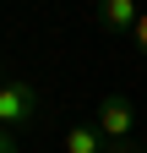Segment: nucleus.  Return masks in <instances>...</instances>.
Listing matches in <instances>:
<instances>
[{"label": "nucleus", "instance_id": "nucleus-1", "mask_svg": "<svg viewBox=\"0 0 147 153\" xmlns=\"http://www.w3.org/2000/svg\"><path fill=\"white\" fill-rule=\"evenodd\" d=\"M49 120V109H44V93L27 82V76H16V71H6L0 66V126L6 131H38Z\"/></svg>", "mask_w": 147, "mask_h": 153}, {"label": "nucleus", "instance_id": "nucleus-2", "mask_svg": "<svg viewBox=\"0 0 147 153\" xmlns=\"http://www.w3.org/2000/svg\"><path fill=\"white\" fill-rule=\"evenodd\" d=\"M93 126L104 131V142H125L131 126H136V104L125 99V93H109V99H98V109H93Z\"/></svg>", "mask_w": 147, "mask_h": 153}, {"label": "nucleus", "instance_id": "nucleus-3", "mask_svg": "<svg viewBox=\"0 0 147 153\" xmlns=\"http://www.w3.org/2000/svg\"><path fill=\"white\" fill-rule=\"evenodd\" d=\"M136 22H142V6L136 0H98V27L104 33H136Z\"/></svg>", "mask_w": 147, "mask_h": 153}, {"label": "nucleus", "instance_id": "nucleus-4", "mask_svg": "<svg viewBox=\"0 0 147 153\" xmlns=\"http://www.w3.org/2000/svg\"><path fill=\"white\" fill-rule=\"evenodd\" d=\"M65 153H104V131L93 120H76L65 131Z\"/></svg>", "mask_w": 147, "mask_h": 153}, {"label": "nucleus", "instance_id": "nucleus-5", "mask_svg": "<svg viewBox=\"0 0 147 153\" xmlns=\"http://www.w3.org/2000/svg\"><path fill=\"white\" fill-rule=\"evenodd\" d=\"M0 153H22V137H16V131H6V126H0Z\"/></svg>", "mask_w": 147, "mask_h": 153}, {"label": "nucleus", "instance_id": "nucleus-6", "mask_svg": "<svg viewBox=\"0 0 147 153\" xmlns=\"http://www.w3.org/2000/svg\"><path fill=\"white\" fill-rule=\"evenodd\" d=\"M131 44H136V49L147 55V11H142V22H136V33H131Z\"/></svg>", "mask_w": 147, "mask_h": 153}, {"label": "nucleus", "instance_id": "nucleus-7", "mask_svg": "<svg viewBox=\"0 0 147 153\" xmlns=\"http://www.w3.org/2000/svg\"><path fill=\"white\" fill-rule=\"evenodd\" d=\"M104 153H142V148H136L131 137H125V142H104Z\"/></svg>", "mask_w": 147, "mask_h": 153}]
</instances>
